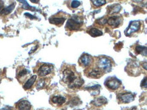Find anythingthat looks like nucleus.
<instances>
[{
    "label": "nucleus",
    "mask_w": 147,
    "mask_h": 110,
    "mask_svg": "<svg viewBox=\"0 0 147 110\" xmlns=\"http://www.w3.org/2000/svg\"><path fill=\"white\" fill-rule=\"evenodd\" d=\"M63 81L70 89L80 88L84 84L82 78L70 69H66L63 71Z\"/></svg>",
    "instance_id": "1"
},
{
    "label": "nucleus",
    "mask_w": 147,
    "mask_h": 110,
    "mask_svg": "<svg viewBox=\"0 0 147 110\" xmlns=\"http://www.w3.org/2000/svg\"><path fill=\"white\" fill-rule=\"evenodd\" d=\"M83 25V20L79 16H75L68 20L67 28L70 31H77Z\"/></svg>",
    "instance_id": "2"
},
{
    "label": "nucleus",
    "mask_w": 147,
    "mask_h": 110,
    "mask_svg": "<svg viewBox=\"0 0 147 110\" xmlns=\"http://www.w3.org/2000/svg\"><path fill=\"white\" fill-rule=\"evenodd\" d=\"M98 66L100 70L109 72L112 68V63L109 58L106 57H100L98 61Z\"/></svg>",
    "instance_id": "3"
},
{
    "label": "nucleus",
    "mask_w": 147,
    "mask_h": 110,
    "mask_svg": "<svg viewBox=\"0 0 147 110\" xmlns=\"http://www.w3.org/2000/svg\"><path fill=\"white\" fill-rule=\"evenodd\" d=\"M121 81L117 78H112L110 79L107 80L105 83V85L108 87L109 89H112V90H117L121 86Z\"/></svg>",
    "instance_id": "4"
},
{
    "label": "nucleus",
    "mask_w": 147,
    "mask_h": 110,
    "mask_svg": "<svg viewBox=\"0 0 147 110\" xmlns=\"http://www.w3.org/2000/svg\"><path fill=\"white\" fill-rule=\"evenodd\" d=\"M117 99L122 103H129L134 100V96L131 93H123V94H119Z\"/></svg>",
    "instance_id": "5"
},
{
    "label": "nucleus",
    "mask_w": 147,
    "mask_h": 110,
    "mask_svg": "<svg viewBox=\"0 0 147 110\" xmlns=\"http://www.w3.org/2000/svg\"><path fill=\"white\" fill-rule=\"evenodd\" d=\"M122 22V18L119 16H113L107 19V23L113 28L118 27Z\"/></svg>",
    "instance_id": "6"
},
{
    "label": "nucleus",
    "mask_w": 147,
    "mask_h": 110,
    "mask_svg": "<svg viewBox=\"0 0 147 110\" xmlns=\"http://www.w3.org/2000/svg\"><path fill=\"white\" fill-rule=\"evenodd\" d=\"M140 27V24L138 21H133L131 22L129 25V27L127 29V32H126V35H130L132 33H134L137 31H139Z\"/></svg>",
    "instance_id": "7"
},
{
    "label": "nucleus",
    "mask_w": 147,
    "mask_h": 110,
    "mask_svg": "<svg viewBox=\"0 0 147 110\" xmlns=\"http://www.w3.org/2000/svg\"><path fill=\"white\" fill-rule=\"evenodd\" d=\"M52 70V67L50 66V65L44 64L42 65L38 70V74L39 76H46L48 75L49 74L51 73Z\"/></svg>",
    "instance_id": "8"
},
{
    "label": "nucleus",
    "mask_w": 147,
    "mask_h": 110,
    "mask_svg": "<svg viewBox=\"0 0 147 110\" xmlns=\"http://www.w3.org/2000/svg\"><path fill=\"white\" fill-rule=\"evenodd\" d=\"M80 61L83 66H88L92 63L93 59H92V57L90 56V55H88V54H84V55H83L82 56L80 57Z\"/></svg>",
    "instance_id": "9"
},
{
    "label": "nucleus",
    "mask_w": 147,
    "mask_h": 110,
    "mask_svg": "<svg viewBox=\"0 0 147 110\" xmlns=\"http://www.w3.org/2000/svg\"><path fill=\"white\" fill-rule=\"evenodd\" d=\"M31 108V105L28 101H21L18 104V110H30Z\"/></svg>",
    "instance_id": "10"
},
{
    "label": "nucleus",
    "mask_w": 147,
    "mask_h": 110,
    "mask_svg": "<svg viewBox=\"0 0 147 110\" xmlns=\"http://www.w3.org/2000/svg\"><path fill=\"white\" fill-rule=\"evenodd\" d=\"M36 79H37V76L36 75L32 76L30 78L27 82H26L25 84H24V86H23V88L24 89H26V90L31 89L32 87V86L33 85V84L35 83V81H36Z\"/></svg>",
    "instance_id": "11"
},
{
    "label": "nucleus",
    "mask_w": 147,
    "mask_h": 110,
    "mask_svg": "<svg viewBox=\"0 0 147 110\" xmlns=\"http://www.w3.org/2000/svg\"><path fill=\"white\" fill-rule=\"evenodd\" d=\"M102 72L99 68H94L92 69V70H90L89 72V74L88 76H90L92 78H98L102 76Z\"/></svg>",
    "instance_id": "12"
},
{
    "label": "nucleus",
    "mask_w": 147,
    "mask_h": 110,
    "mask_svg": "<svg viewBox=\"0 0 147 110\" xmlns=\"http://www.w3.org/2000/svg\"><path fill=\"white\" fill-rule=\"evenodd\" d=\"M52 101L54 103L61 105L66 102V98L62 96H54L52 99Z\"/></svg>",
    "instance_id": "13"
},
{
    "label": "nucleus",
    "mask_w": 147,
    "mask_h": 110,
    "mask_svg": "<svg viewBox=\"0 0 147 110\" xmlns=\"http://www.w3.org/2000/svg\"><path fill=\"white\" fill-rule=\"evenodd\" d=\"M65 21V18L53 17V18H50V20H49L50 23L53 24V25H62V24L64 23V22Z\"/></svg>",
    "instance_id": "14"
},
{
    "label": "nucleus",
    "mask_w": 147,
    "mask_h": 110,
    "mask_svg": "<svg viewBox=\"0 0 147 110\" xmlns=\"http://www.w3.org/2000/svg\"><path fill=\"white\" fill-rule=\"evenodd\" d=\"M107 103V99L105 97H100L96 99H95L94 101L93 102H92V103L94 104V105L96 106H102V105H105V104H106Z\"/></svg>",
    "instance_id": "15"
},
{
    "label": "nucleus",
    "mask_w": 147,
    "mask_h": 110,
    "mask_svg": "<svg viewBox=\"0 0 147 110\" xmlns=\"http://www.w3.org/2000/svg\"><path fill=\"white\" fill-rule=\"evenodd\" d=\"M14 7H15V3H13L11 5H9V6L2 9L1 12H0V14L1 15H7L10 14V13L13 11V10L14 9Z\"/></svg>",
    "instance_id": "16"
},
{
    "label": "nucleus",
    "mask_w": 147,
    "mask_h": 110,
    "mask_svg": "<svg viewBox=\"0 0 147 110\" xmlns=\"http://www.w3.org/2000/svg\"><path fill=\"white\" fill-rule=\"evenodd\" d=\"M88 33L91 35L92 37H99L102 35V31H100L98 29H96V28H92L88 31Z\"/></svg>",
    "instance_id": "17"
},
{
    "label": "nucleus",
    "mask_w": 147,
    "mask_h": 110,
    "mask_svg": "<svg viewBox=\"0 0 147 110\" xmlns=\"http://www.w3.org/2000/svg\"><path fill=\"white\" fill-rule=\"evenodd\" d=\"M136 51L138 53L142 54V55L146 56V47L138 45L136 47Z\"/></svg>",
    "instance_id": "18"
},
{
    "label": "nucleus",
    "mask_w": 147,
    "mask_h": 110,
    "mask_svg": "<svg viewBox=\"0 0 147 110\" xmlns=\"http://www.w3.org/2000/svg\"><path fill=\"white\" fill-rule=\"evenodd\" d=\"M121 9V6L120 5L117 4V5H112L111 7V8H109V13L110 14H115V13H118Z\"/></svg>",
    "instance_id": "19"
},
{
    "label": "nucleus",
    "mask_w": 147,
    "mask_h": 110,
    "mask_svg": "<svg viewBox=\"0 0 147 110\" xmlns=\"http://www.w3.org/2000/svg\"><path fill=\"white\" fill-rule=\"evenodd\" d=\"M92 2L93 3V4L96 7H100L102 5H105L107 3V1L105 0H92Z\"/></svg>",
    "instance_id": "20"
},
{
    "label": "nucleus",
    "mask_w": 147,
    "mask_h": 110,
    "mask_svg": "<svg viewBox=\"0 0 147 110\" xmlns=\"http://www.w3.org/2000/svg\"><path fill=\"white\" fill-rule=\"evenodd\" d=\"M19 2H22V4H23V7L24 9H26V10H35V7H31L30 5L28 4L27 1H21V0H19Z\"/></svg>",
    "instance_id": "21"
},
{
    "label": "nucleus",
    "mask_w": 147,
    "mask_h": 110,
    "mask_svg": "<svg viewBox=\"0 0 147 110\" xmlns=\"http://www.w3.org/2000/svg\"><path fill=\"white\" fill-rule=\"evenodd\" d=\"M45 84H46V82H45V81L44 79H41L40 81H39L38 83H37V89H41L42 88H44V86H45Z\"/></svg>",
    "instance_id": "22"
},
{
    "label": "nucleus",
    "mask_w": 147,
    "mask_h": 110,
    "mask_svg": "<svg viewBox=\"0 0 147 110\" xmlns=\"http://www.w3.org/2000/svg\"><path fill=\"white\" fill-rule=\"evenodd\" d=\"M80 4H81L80 1L75 0V1H73L72 2H71V6L72 8H77V7H78L79 6H80Z\"/></svg>",
    "instance_id": "23"
},
{
    "label": "nucleus",
    "mask_w": 147,
    "mask_h": 110,
    "mask_svg": "<svg viewBox=\"0 0 147 110\" xmlns=\"http://www.w3.org/2000/svg\"><path fill=\"white\" fill-rule=\"evenodd\" d=\"M97 22L99 24V25H104L106 23H107V19H105V18H101V19L98 20Z\"/></svg>",
    "instance_id": "24"
},
{
    "label": "nucleus",
    "mask_w": 147,
    "mask_h": 110,
    "mask_svg": "<svg viewBox=\"0 0 147 110\" xmlns=\"http://www.w3.org/2000/svg\"><path fill=\"white\" fill-rule=\"evenodd\" d=\"M28 72H28L27 70L24 69V70H22V71H20L19 72V74H18V76H19V77H22V76H23L24 75H26V74H27Z\"/></svg>",
    "instance_id": "25"
},
{
    "label": "nucleus",
    "mask_w": 147,
    "mask_h": 110,
    "mask_svg": "<svg viewBox=\"0 0 147 110\" xmlns=\"http://www.w3.org/2000/svg\"><path fill=\"white\" fill-rule=\"evenodd\" d=\"M141 87H143V88L146 89L147 88V79L146 78H144V80H143L142 83H141Z\"/></svg>",
    "instance_id": "26"
},
{
    "label": "nucleus",
    "mask_w": 147,
    "mask_h": 110,
    "mask_svg": "<svg viewBox=\"0 0 147 110\" xmlns=\"http://www.w3.org/2000/svg\"><path fill=\"white\" fill-rule=\"evenodd\" d=\"M12 108L10 107V106H5L4 107L1 108V109L0 110H12Z\"/></svg>",
    "instance_id": "27"
},
{
    "label": "nucleus",
    "mask_w": 147,
    "mask_h": 110,
    "mask_svg": "<svg viewBox=\"0 0 147 110\" xmlns=\"http://www.w3.org/2000/svg\"><path fill=\"white\" fill-rule=\"evenodd\" d=\"M25 16H28V17H29L30 18H31V19H33V18H36L35 17H34L33 16H32V15L28 14V13H25Z\"/></svg>",
    "instance_id": "28"
},
{
    "label": "nucleus",
    "mask_w": 147,
    "mask_h": 110,
    "mask_svg": "<svg viewBox=\"0 0 147 110\" xmlns=\"http://www.w3.org/2000/svg\"><path fill=\"white\" fill-rule=\"evenodd\" d=\"M144 69H145V70H146L147 66H146V61H145V62H144V66H143V67H144Z\"/></svg>",
    "instance_id": "29"
},
{
    "label": "nucleus",
    "mask_w": 147,
    "mask_h": 110,
    "mask_svg": "<svg viewBox=\"0 0 147 110\" xmlns=\"http://www.w3.org/2000/svg\"><path fill=\"white\" fill-rule=\"evenodd\" d=\"M2 6H3V3L0 2V10H1V8L2 7Z\"/></svg>",
    "instance_id": "30"
},
{
    "label": "nucleus",
    "mask_w": 147,
    "mask_h": 110,
    "mask_svg": "<svg viewBox=\"0 0 147 110\" xmlns=\"http://www.w3.org/2000/svg\"><path fill=\"white\" fill-rule=\"evenodd\" d=\"M31 2H34V3H38L39 1H33V0H31Z\"/></svg>",
    "instance_id": "31"
},
{
    "label": "nucleus",
    "mask_w": 147,
    "mask_h": 110,
    "mask_svg": "<svg viewBox=\"0 0 147 110\" xmlns=\"http://www.w3.org/2000/svg\"><path fill=\"white\" fill-rule=\"evenodd\" d=\"M131 110H137V109H136V107H134Z\"/></svg>",
    "instance_id": "32"
},
{
    "label": "nucleus",
    "mask_w": 147,
    "mask_h": 110,
    "mask_svg": "<svg viewBox=\"0 0 147 110\" xmlns=\"http://www.w3.org/2000/svg\"><path fill=\"white\" fill-rule=\"evenodd\" d=\"M0 73H1V71H0Z\"/></svg>",
    "instance_id": "33"
},
{
    "label": "nucleus",
    "mask_w": 147,
    "mask_h": 110,
    "mask_svg": "<svg viewBox=\"0 0 147 110\" xmlns=\"http://www.w3.org/2000/svg\"></svg>",
    "instance_id": "34"
}]
</instances>
